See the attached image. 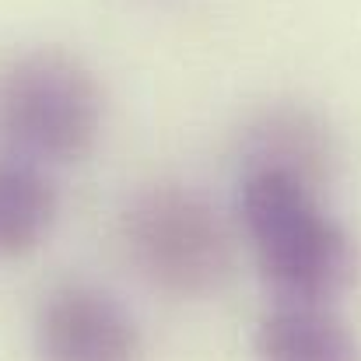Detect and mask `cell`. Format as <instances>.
Returning <instances> with one entry per match:
<instances>
[{
    "label": "cell",
    "instance_id": "52a82bcc",
    "mask_svg": "<svg viewBox=\"0 0 361 361\" xmlns=\"http://www.w3.org/2000/svg\"><path fill=\"white\" fill-rule=\"evenodd\" d=\"M60 197L49 169L0 154V259L35 252L49 239Z\"/></svg>",
    "mask_w": 361,
    "mask_h": 361
},
{
    "label": "cell",
    "instance_id": "8992f818",
    "mask_svg": "<svg viewBox=\"0 0 361 361\" xmlns=\"http://www.w3.org/2000/svg\"><path fill=\"white\" fill-rule=\"evenodd\" d=\"M252 351L256 361H361V341L337 305L274 302L256 326Z\"/></svg>",
    "mask_w": 361,
    "mask_h": 361
},
{
    "label": "cell",
    "instance_id": "7a4b0ae2",
    "mask_svg": "<svg viewBox=\"0 0 361 361\" xmlns=\"http://www.w3.org/2000/svg\"><path fill=\"white\" fill-rule=\"evenodd\" d=\"M106 126V88L95 71L60 49L39 46L0 63V154L60 169L85 161Z\"/></svg>",
    "mask_w": 361,
    "mask_h": 361
},
{
    "label": "cell",
    "instance_id": "277c9868",
    "mask_svg": "<svg viewBox=\"0 0 361 361\" xmlns=\"http://www.w3.org/2000/svg\"><path fill=\"white\" fill-rule=\"evenodd\" d=\"M39 361H140L144 341L133 312L92 281L49 288L35 312Z\"/></svg>",
    "mask_w": 361,
    "mask_h": 361
},
{
    "label": "cell",
    "instance_id": "5b68a950",
    "mask_svg": "<svg viewBox=\"0 0 361 361\" xmlns=\"http://www.w3.org/2000/svg\"><path fill=\"white\" fill-rule=\"evenodd\" d=\"M337 137L330 123L302 102L267 106L245 123L239 140V172H281L326 193L337 179Z\"/></svg>",
    "mask_w": 361,
    "mask_h": 361
},
{
    "label": "cell",
    "instance_id": "3957f363",
    "mask_svg": "<svg viewBox=\"0 0 361 361\" xmlns=\"http://www.w3.org/2000/svg\"><path fill=\"white\" fill-rule=\"evenodd\" d=\"M120 239L140 281L169 298H211L235 274L232 225L200 190L183 183L137 190L120 214Z\"/></svg>",
    "mask_w": 361,
    "mask_h": 361
},
{
    "label": "cell",
    "instance_id": "6da1fadb",
    "mask_svg": "<svg viewBox=\"0 0 361 361\" xmlns=\"http://www.w3.org/2000/svg\"><path fill=\"white\" fill-rule=\"evenodd\" d=\"M235 211L274 302L337 305L358 284V242L305 183L281 172H239Z\"/></svg>",
    "mask_w": 361,
    "mask_h": 361
}]
</instances>
